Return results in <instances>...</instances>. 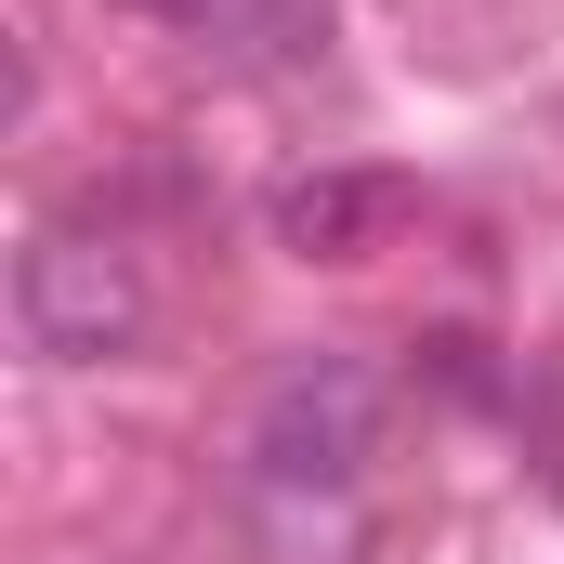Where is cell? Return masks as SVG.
I'll use <instances>...</instances> for the list:
<instances>
[{
	"label": "cell",
	"instance_id": "6da1fadb",
	"mask_svg": "<svg viewBox=\"0 0 564 564\" xmlns=\"http://www.w3.org/2000/svg\"><path fill=\"white\" fill-rule=\"evenodd\" d=\"M368 459H381V381L355 368V355H289L276 381H263V408H250V486L263 499H355L368 486Z\"/></svg>",
	"mask_w": 564,
	"mask_h": 564
},
{
	"label": "cell",
	"instance_id": "7a4b0ae2",
	"mask_svg": "<svg viewBox=\"0 0 564 564\" xmlns=\"http://www.w3.org/2000/svg\"><path fill=\"white\" fill-rule=\"evenodd\" d=\"M13 341L40 368H119L144 341V263L119 237H79V224L26 237V263H13Z\"/></svg>",
	"mask_w": 564,
	"mask_h": 564
},
{
	"label": "cell",
	"instance_id": "3957f363",
	"mask_svg": "<svg viewBox=\"0 0 564 564\" xmlns=\"http://www.w3.org/2000/svg\"><path fill=\"white\" fill-rule=\"evenodd\" d=\"M394 224H408L394 171H302V184H276V250H302V263H368Z\"/></svg>",
	"mask_w": 564,
	"mask_h": 564
},
{
	"label": "cell",
	"instance_id": "277c9868",
	"mask_svg": "<svg viewBox=\"0 0 564 564\" xmlns=\"http://www.w3.org/2000/svg\"><path fill=\"white\" fill-rule=\"evenodd\" d=\"M421 355V381L433 394H459V408H499V368H486V341L473 328H433V341H408Z\"/></svg>",
	"mask_w": 564,
	"mask_h": 564
},
{
	"label": "cell",
	"instance_id": "5b68a950",
	"mask_svg": "<svg viewBox=\"0 0 564 564\" xmlns=\"http://www.w3.org/2000/svg\"><path fill=\"white\" fill-rule=\"evenodd\" d=\"M132 13H171V26H210L224 0H132Z\"/></svg>",
	"mask_w": 564,
	"mask_h": 564
}]
</instances>
